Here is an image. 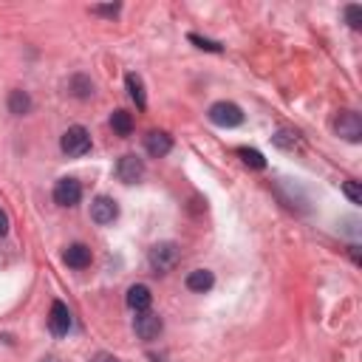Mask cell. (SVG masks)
Returning a JSON list of instances; mask_svg holds the SVG:
<instances>
[{
  "instance_id": "obj_21",
  "label": "cell",
  "mask_w": 362,
  "mask_h": 362,
  "mask_svg": "<svg viewBox=\"0 0 362 362\" xmlns=\"http://www.w3.org/2000/svg\"><path fill=\"white\" fill-rule=\"evenodd\" d=\"M342 192L348 195L351 204H362V189H359L356 181H345V184H342Z\"/></svg>"
},
{
  "instance_id": "obj_24",
  "label": "cell",
  "mask_w": 362,
  "mask_h": 362,
  "mask_svg": "<svg viewBox=\"0 0 362 362\" xmlns=\"http://www.w3.org/2000/svg\"><path fill=\"white\" fill-rule=\"evenodd\" d=\"M90 362H122V359H116L113 354H105V351H99V354H96Z\"/></svg>"
},
{
  "instance_id": "obj_5",
  "label": "cell",
  "mask_w": 362,
  "mask_h": 362,
  "mask_svg": "<svg viewBox=\"0 0 362 362\" xmlns=\"http://www.w3.org/2000/svg\"><path fill=\"white\" fill-rule=\"evenodd\" d=\"M79 198H82V184L76 178H59L54 184V201L59 206H74L79 204Z\"/></svg>"
},
{
  "instance_id": "obj_20",
  "label": "cell",
  "mask_w": 362,
  "mask_h": 362,
  "mask_svg": "<svg viewBox=\"0 0 362 362\" xmlns=\"http://www.w3.org/2000/svg\"><path fill=\"white\" fill-rule=\"evenodd\" d=\"M274 144L283 147V150H288V147L297 144V133H291V130H277V133H274Z\"/></svg>"
},
{
  "instance_id": "obj_6",
  "label": "cell",
  "mask_w": 362,
  "mask_h": 362,
  "mask_svg": "<svg viewBox=\"0 0 362 362\" xmlns=\"http://www.w3.org/2000/svg\"><path fill=\"white\" fill-rule=\"evenodd\" d=\"M133 325H136V334H139V339H144V342L156 339V337L161 334V328H164L161 317H158V314H153L150 308H147V311H139Z\"/></svg>"
},
{
  "instance_id": "obj_15",
  "label": "cell",
  "mask_w": 362,
  "mask_h": 362,
  "mask_svg": "<svg viewBox=\"0 0 362 362\" xmlns=\"http://www.w3.org/2000/svg\"><path fill=\"white\" fill-rule=\"evenodd\" d=\"M8 110H11L14 116L28 113V110H31V99H28V93H25V90H11V93H8Z\"/></svg>"
},
{
  "instance_id": "obj_25",
  "label": "cell",
  "mask_w": 362,
  "mask_h": 362,
  "mask_svg": "<svg viewBox=\"0 0 362 362\" xmlns=\"http://www.w3.org/2000/svg\"><path fill=\"white\" fill-rule=\"evenodd\" d=\"M8 232V215L0 209V235H6Z\"/></svg>"
},
{
  "instance_id": "obj_22",
  "label": "cell",
  "mask_w": 362,
  "mask_h": 362,
  "mask_svg": "<svg viewBox=\"0 0 362 362\" xmlns=\"http://www.w3.org/2000/svg\"><path fill=\"white\" fill-rule=\"evenodd\" d=\"M189 42H195L198 48H204V51H221V42H212V40H204V37H198V34H189Z\"/></svg>"
},
{
  "instance_id": "obj_16",
  "label": "cell",
  "mask_w": 362,
  "mask_h": 362,
  "mask_svg": "<svg viewBox=\"0 0 362 362\" xmlns=\"http://www.w3.org/2000/svg\"><path fill=\"white\" fill-rule=\"evenodd\" d=\"M110 124H113V130H116L119 136H130V130H133V119H130V113H124V110H113V113H110Z\"/></svg>"
},
{
  "instance_id": "obj_10",
  "label": "cell",
  "mask_w": 362,
  "mask_h": 362,
  "mask_svg": "<svg viewBox=\"0 0 362 362\" xmlns=\"http://www.w3.org/2000/svg\"><path fill=\"white\" fill-rule=\"evenodd\" d=\"M144 147H147L150 156L161 158V156H167V153L173 150V139H170L164 130H150V133L144 136Z\"/></svg>"
},
{
  "instance_id": "obj_13",
  "label": "cell",
  "mask_w": 362,
  "mask_h": 362,
  "mask_svg": "<svg viewBox=\"0 0 362 362\" xmlns=\"http://www.w3.org/2000/svg\"><path fill=\"white\" fill-rule=\"evenodd\" d=\"M212 286H215V274H212L209 269H195V272L187 274V288H189V291L204 294V291H209Z\"/></svg>"
},
{
  "instance_id": "obj_26",
  "label": "cell",
  "mask_w": 362,
  "mask_h": 362,
  "mask_svg": "<svg viewBox=\"0 0 362 362\" xmlns=\"http://www.w3.org/2000/svg\"><path fill=\"white\" fill-rule=\"evenodd\" d=\"M351 249V257H354V263H359V246H348Z\"/></svg>"
},
{
  "instance_id": "obj_14",
  "label": "cell",
  "mask_w": 362,
  "mask_h": 362,
  "mask_svg": "<svg viewBox=\"0 0 362 362\" xmlns=\"http://www.w3.org/2000/svg\"><path fill=\"white\" fill-rule=\"evenodd\" d=\"M127 90H130V99L136 102V107L139 110H144L147 107V96H144V85H141V76L139 74H127Z\"/></svg>"
},
{
  "instance_id": "obj_8",
  "label": "cell",
  "mask_w": 362,
  "mask_h": 362,
  "mask_svg": "<svg viewBox=\"0 0 362 362\" xmlns=\"http://www.w3.org/2000/svg\"><path fill=\"white\" fill-rule=\"evenodd\" d=\"M90 218H93V223L107 226V223H113V221L119 218V204H116L113 198H107V195H99V198L90 204Z\"/></svg>"
},
{
  "instance_id": "obj_12",
  "label": "cell",
  "mask_w": 362,
  "mask_h": 362,
  "mask_svg": "<svg viewBox=\"0 0 362 362\" xmlns=\"http://www.w3.org/2000/svg\"><path fill=\"white\" fill-rule=\"evenodd\" d=\"M62 260H65L71 269H85V266L90 263V249H88L85 243H71V246L65 249Z\"/></svg>"
},
{
  "instance_id": "obj_27",
  "label": "cell",
  "mask_w": 362,
  "mask_h": 362,
  "mask_svg": "<svg viewBox=\"0 0 362 362\" xmlns=\"http://www.w3.org/2000/svg\"><path fill=\"white\" fill-rule=\"evenodd\" d=\"M42 362H59V359H57V356H45Z\"/></svg>"
},
{
  "instance_id": "obj_19",
  "label": "cell",
  "mask_w": 362,
  "mask_h": 362,
  "mask_svg": "<svg viewBox=\"0 0 362 362\" xmlns=\"http://www.w3.org/2000/svg\"><path fill=\"white\" fill-rule=\"evenodd\" d=\"M345 20H348L351 28H359L362 25V6H356V3L345 6Z\"/></svg>"
},
{
  "instance_id": "obj_7",
  "label": "cell",
  "mask_w": 362,
  "mask_h": 362,
  "mask_svg": "<svg viewBox=\"0 0 362 362\" xmlns=\"http://www.w3.org/2000/svg\"><path fill=\"white\" fill-rule=\"evenodd\" d=\"M116 175H119V181H124V184H136V181L144 175V161H141L139 156L127 153V156H122V158L116 161Z\"/></svg>"
},
{
  "instance_id": "obj_23",
  "label": "cell",
  "mask_w": 362,
  "mask_h": 362,
  "mask_svg": "<svg viewBox=\"0 0 362 362\" xmlns=\"http://www.w3.org/2000/svg\"><path fill=\"white\" fill-rule=\"evenodd\" d=\"M90 11H93V14H105V17H116V14H119V6H116V3H113V6H93Z\"/></svg>"
},
{
  "instance_id": "obj_1",
  "label": "cell",
  "mask_w": 362,
  "mask_h": 362,
  "mask_svg": "<svg viewBox=\"0 0 362 362\" xmlns=\"http://www.w3.org/2000/svg\"><path fill=\"white\" fill-rule=\"evenodd\" d=\"M59 147H62V153L71 156V158L85 156V153L90 150V133H88L82 124H74V127H68V130L62 133Z\"/></svg>"
},
{
  "instance_id": "obj_11",
  "label": "cell",
  "mask_w": 362,
  "mask_h": 362,
  "mask_svg": "<svg viewBox=\"0 0 362 362\" xmlns=\"http://www.w3.org/2000/svg\"><path fill=\"white\" fill-rule=\"evenodd\" d=\"M150 303H153V294H150V288L147 286H141V283H136V286H130L127 288V305L139 314V311H147L150 308Z\"/></svg>"
},
{
  "instance_id": "obj_9",
  "label": "cell",
  "mask_w": 362,
  "mask_h": 362,
  "mask_svg": "<svg viewBox=\"0 0 362 362\" xmlns=\"http://www.w3.org/2000/svg\"><path fill=\"white\" fill-rule=\"evenodd\" d=\"M48 328L54 337H65L71 331V311L62 300H54L51 303V311H48Z\"/></svg>"
},
{
  "instance_id": "obj_17",
  "label": "cell",
  "mask_w": 362,
  "mask_h": 362,
  "mask_svg": "<svg viewBox=\"0 0 362 362\" xmlns=\"http://www.w3.org/2000/svg\"><path fill=\"white\" fill-rule=\"evenodd\" d=\"M238 156L243 158L246 167H255V170H263L266 167V158L257 153V150H249V147H238Z\"/></svg>"
},
{
  "instance_id": "obj_3",
  "label": "cell",
  "mask_w": 362,
  "mask_h": 362,
  "mask_svg": "<svg viewBox=\"0 0 362 362\" xmlns=\"http://www.w3.org/2000/svg\"><path fill=\"white\" fill-rule=\"evenodd\" d=\"M209 119L218 127H238V124H243V110L235 102H215L209 107Z\"/></svg>"
},
{
  "instance_id": "obj_18",
  "label": "cell",
  "mask_w": 362,
  "mask_h": 362,
  "mask_svg": "<svg viewBox=\"0 0 362 362\" xmlns=\"http://www.w3.org/2000/svg\"><path fill=\"white\" fill-rule=\"evenodd\" d=\"M71 90H74V96L85 99V96L93 93V85H90V79H85V76H74V79H71Z\"/></svg>"
},
{
  "instance_id": "obj_4",
  "label": "cell",
  "mask_w": 362,
  "mask_h": 362,
  "mask_svg": "<svg viewBox=\"0 0 362 362\" xmlns=\"http://www.w3.org/2000/svg\"><path fill=\"white\" fill-rule=\"evenodd\" d=\"M334 130L337 136H342L345 141H359L362 139V119L354 110H339V116L334 119Z\"/></svg>"
},
{
  "instance_id": "obj_2",
  "label": "cell",
  "mask_w": 362,
  "mask_h": 362,
  "mask_svg": "<svg viewBox=\"0 0 362 362\" xmlns=\"http://www.w3.org/2000/svg\"><path fill=\"white\" fill-rule=\"evenodd\" d=\"M178 257H181V249L173 243V240H164V243H156L153 249H150V266L156 269V272H170L175 263H178Z\"/></svg>"
}]
</instances>
